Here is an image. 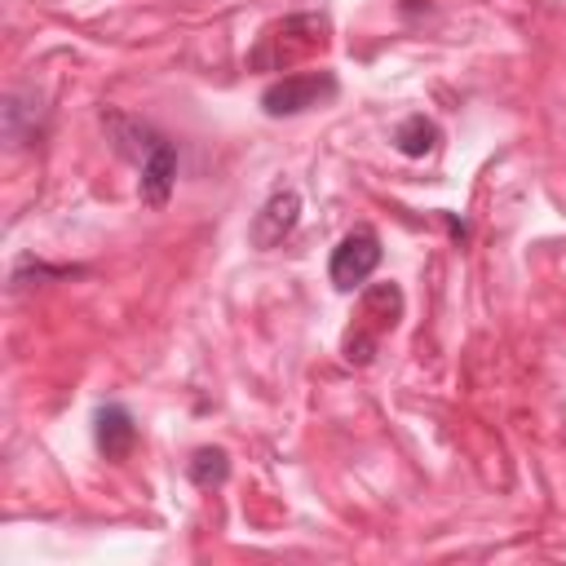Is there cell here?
<instances>
[{"instance_id":"obj_2","label":"cell","mask_w":566,"mask_h":566,"mask_svg":"<svg viewBox=\"0 0 566 566\" xmlns=\"http://www.w3.org/2000/svg\"><path fill=\"white\" fill-rule=\"evenodd\" d=\"M323 40H327V18H323V13H292V18L274 22V27L256 40V49H252L248 62H252L256 71H283V66H292L296 57L314 53Z\"/></svg>"},{"instance_id":"obj_4","label":"cell","mask_w":566,"mask_h":566,"mask_svg":"<svg viewBox=\"0 0 566 566\" xmlns=\"http://www.w3.org/2000/svg\"><path fill=\"white\" fill-rule=\"evenodd\" d=\"M380 265V234L371 226H354L336 248H332V261H327V279L336 292H354L371 279V270Z\"/></svg>"},{"instance_id":"obj_3","label":"cell","mask_w":566,"mask_h":566,"mask_svg":"<svg viewBox=\"0 0 566 566\" xmlns=\"http://www.w3.org/2000/svg\"><path fill=\"white\" fill-rule=\"evenodd\" d=\"M336 93H340V84L332 71H296V75H283L261 88V111L270 119H287V115H305V111L332 102Z\"/></svg>"},{"instance_id":"obj_5","label":"cell","mask_w":566,"mask_h":566,"mask_svg":"<svg viewBox=\"0 0 566 566\" xmlns=\"http://www.w3.org/2000/svg\"><path fill=\"white\" fill-rule=\"evenodd\" d=\"M296 221H301V190L296 186H279L256 208V217L248 226V239H252V248H274L296 230Z\"/></svg>"},{"instance_id":"obj_7","label":"cell","mask_w":566,"mask_h":566,"mask_svg":"<svg viewBox=\"0 0 566 566\" xmlns=\"http://www.w3.org/2000/svg\"><path fill=\"white\" fill-rule=\"evenodd\" d=\"M172 181H177V146H172V142H164V146L142 164L137 190H142V199H146L150 208H164V203H168Z\"/></svg>"},{"instance_id":"obj_8","label":"cell","mask_w":566,"mask_h":566,"mask_svg":"<svg viewBox=\"0 0 566 566\" xmlns=\"http://www.w3.org/2000/svg\"><path fill=\"white\" fill-rule=\"evenodd\" d=\"M438 124L429 119V115H407L398 128H394V146H398V155H407V159H424V155H433V146H438Z\"/></svg>"},{"instance_id":"obj_6","label":"cell","mask_w":566,"mask_h":566,"mask_svg":"<svg viewBox=\"0 0 566 566\" xmlns=\"http://www.w3.org/2000/svg\"><path fill=\"white\" fill-rule=\"evenodd\" d=\"M93 442L106 460H128V451L137 447V420L124 402H102L93 416Z\"/></svg>"},{"instance_id":"obj_1","label":"cell","mask_w":566,"mask_h":566,"mask_svg":"<svg viewBox=\"0 0 566 566\" xmlns=\"http://www.w3.org/2000/svg\"><path fill=\"white\" fill-rule=\"evenodd\" d=\"M398 314H402V292H398L394 283L367 287L363 301H358V314H354V323H349V332H345V340H340V354H345L349 363L367 367V363L376 358L380 340L394 332Z\"/></svg>"},{"instance_id":"obj_9","label":"cell","mask_w":566,"mask_h":566,"mask_svg":"<svg viewBox=\"0 0 566 566\" xmlns=\"http://www.w3.org/2000/svg\"><path fill=\"white\" fill-rule=\"evenodd\" d=\"M186 473H190V482H195L199 491H212V486H221V482L230 478V455H226L221 447H199V451L190 455Z\"/></svg>"}]
</instances>
